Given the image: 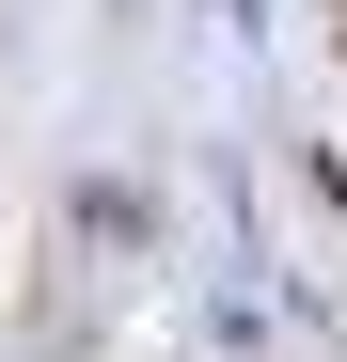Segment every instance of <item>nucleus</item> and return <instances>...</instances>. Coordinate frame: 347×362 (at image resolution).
<instances>
[{
	"mask_svg": "<svg viewBox=\"0 0 347 362\" xmlns=\"http://www.w3.org/2000/svg\"><path fill=\"white\" fill-rule=\"evenodd\" d=\"M331 64H347V0H331Z\"/></svg>",
	"mask_w": 347,
	"mask_h": 362,
	"instance_id": "f257e3e1",
	"label": "nucleus"
}]
</instances>
